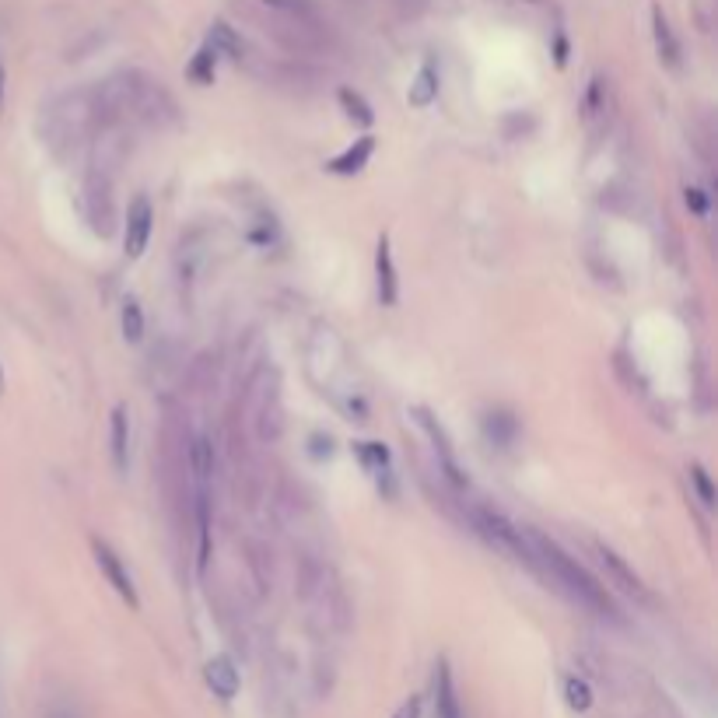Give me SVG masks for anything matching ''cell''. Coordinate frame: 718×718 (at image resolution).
<instances>
[{
    "label": "cell",
    "mask_w": 718,
    "mask_h": 718,
    "mask_svg": "<svg viewBox=\"0 0 718 718\" xmlns=\"http://www.w3.org/2000/svg\"><path fill=\"white\" fill-rule=\"evenodd\" d=\"M375 291H379V302L386 305V309H393V305L400 302V277H396L389 235H382L379 246H375Z\"/></svg>",
    "instance_id": "5b68a950"
},
{
    "label": "cell",
    "mask_w": 718,
    "mask_h": 718,
    "mask_svg": "<svg viewBox=\"0 0 718 718\" xmlns=\"http://www.w3.org/2000/svg\"><path fill=\"white\" fill-rule=\"evenodd\" d=\"M372 155H375V137L365 134V137H358L344 155L330 158V162H326V172H333V176H358Z\"/></svg>",
    "instance_id": "9c48e42d"
},
{
    "label": "cell",
    "mask_w": 718,
    "mask_h": 718,
    "mask_svg": "<svg viewBox=\"0 0 718 718\" xmlns=\"http://www.w3.org/2000/svg\"><path fill=\"white\" fill-rule=\"evenodd\" d=\"M92 554H95V564L102 568V575H106V582L113 585L116 592H120L123 603H130L137 610V606H141V599H137V585H134V578H130L123 557L116 554V550L109 547L106 540H92Z\"/></svg>",
    "instance_id": "3957f363"
},
{
    "label": "cell",
    "mask_w": 718,
    "mask_h": 718,
    "mask_svg": "<svg viewBox=\"0 0 718 718\" xmlns=\"http://www.w3.org/2000/svg\"><path fill=\"white\" fill-rule=\"evenodd\" d=\"M263 8H270L281 18H295V22H319L316 0H260Z\"/></svg>",
    "instance_id": "4fadbf2b"
},
{
    "label": "cell",
    "mask_w": 718,
    "mask_h": 718,
    "mask_svg": "<svg viewBox=\"0 0 718 718\" xmlns=\"http://www.w3.org/2000/svg\"><path fill=\"white\" fill-rule=\"evenodd\" d=\"M564 701H568L571 711H589L592 708V690L582 676H568L564 680Z\"/></svg>",
    "instance_id": "7402d4cb"
},
{
    "label": "cell",
    "mask_w": 718,
    "mask_h": 718,
    "mask_svg": "<svg viewBox=\"0 0 718 718\" xmlns=\"http://www.w3.org/2000/svg\"><path fill=\"white\" fill-rule=\"evenodd\" d=\"M109 452H113L116 473H127L130 466V417L127 407H116L109 417Z\"/></svg>",
    "instance_id": "30bf717a"
},
{
    "label": "cell",
    "mask_w": 718,
    "mask_h": 718,
    "mask_svg": "<svg viewBox=\"0 0 718 718\" xmlns=\"http://www.w3.org/2000/svg\"><path fill=\"white\" fill-rule=\"evenodd\" d=\"M214 67H218V53L211 50V43H204L197 50V57L190 60L186 74H190V81H197V85H211V81H214Z\"/></svg>",
    "instance_id": "ac0fdd59"
},
{
    "label": "cell",
    "mask_w": 718,
    "mask_h": 718,
    "mask_svg": "<svg viewBox=\"0 0 718 718\" xmlns=\"http://www.w3.org/2000/svg\"><path fill=\"white\" fill-rule=\"evenodd\" d=\"M204 680L221 701H232V697L239 694V669H235V662L228 659V655H214V659L207 662Z\"/></svg>",
    "instance_id": "ba28073f"
},
{
    "label": "cell",
    "mask_w": 718,
    "mask_h": 718,
    "mask_svg": "<svg viewBox=\"0 0 718 718\" xmlns=\"http://www.w3.org/2000/svg\"><path fill=\"white\" fill-rule=\"evenodd\" d=\"M438 715L442 718H463L459 715V701H456V690H452V676L449 666H438Z\"/></svg>",
    "instance_id": "d6986e66"
},
{
    "label": "cell",
    "mask_w": 718,
    "mask_h": 718,
    "mask_svg": "<svg viewBox=\"0 0 718 718\" xmlns=\"http://www.w3.org/2000/svg\"><path fill=\"white\" fill-rule=\"evenodd\" d=\"M515 428H519V424H515V417L512 414H487L484 417V431H487V438H491L494 445H498V449H508V445H512V438H515Z\"/></svg>",
    "instance_id": "9a60e30c"
},
{
    "label": "cell",
    "mask_w": 718,
    "mask_h": 718,
    "mask_svg": "<svg viewBox=\"0 0 718 718\" xmlns=\"http://www.w3.org/2000/svg\"><path fill=\"white\" fill-rule=\"evenodd\" d=\"M207 43H211V50L218 53V57H221V53H225V57H235V60L242 57V43H239V36H235V32L228 29L225 22L214 25V32H211V39H207Z\"/></svg>",
    "instance_id": "44dd1931"
},
{
    "label": "cell",
    "mask_w": 718,
    "mask_h": 718,
    "mask_svg": "<svg viewBox=\"0 0 718 718\" xmlns=\"http://www.w3.org/2000/svg\"><path fill=\"white\" fill-rule=\"evenodd\" d=\"M529 547H533V557H536V568H547V575L554 578L557 585H561L564 592H568L571 599H578L582 606H589V610L603 613V617H613V599L606 596V585H599L596 578L589 575V571L582 568L578 561H571L568 554H564L561 547H557L554 540H547V536L533 533L529 529Z\"/></svg>",
    "instance_id": "6da1fadb"
},
{
    "label": "cell",
    "mask_w": 718,
    "mask_h": 718,
    "mask_svg": "<svg viewBox=\"0 0 718 718\" xmlns=\"http://www.w3.org/2000/svg\"><path fill=\"white\" fill-rule=\"evenodd\" d=\"M340 106H344V113H347V120L351 123H358V127H372L375 123V109L365 102V95H358L354 88H340Z\"/></svg>",
    "instance_id": "5bb4252c"
},
{
    "label": "cell",
    "mask_w": 718,
    "mask_h": 718,
    "mask_svg": "<svg viewBox=\"0 0 718 718\" xmlns=\"http://www.w3.org/2000/svg\"><path fill=\"white\" fill-rule=\"evenodd\" d=\"M414 414H417V421H421V428L428 431V438H431V442H435V452H438V459H442L445 477H449L456 487H463V484H466V480H463V470H459L456 456H452V445H449V435H445V428L435 421V417L428 414V410H414Z\"/></svg>",
    "instance_id": "8992f818"
},
{
    "label": "cell",
    "mask_w": 718,
    "mask_h": 718,
    "mask_svg": "<svg viewBox=\"0 0 718 718\" xmlns=\"http://www.w3.org/2000/svg\"><path fill=\"white\" fill-rule=\"evenodd\" d=\"M190 470H193V477H197L200 484H204V480L214 473V445H211V438L200 435L197 442L190 445Z\"/></svg>",
    "instance_id": "e0dca14e"
},
{
    "label": "cell",
    "mask_w": 718,
    "mask_h": 718,
    "mask_svg": "<svg viewBox=\"0 0 718 718\" xmlns=\"http://www.w3.org/2000/svg\"><path fill=\"white\" fill-rule=\"evenodd\" d=\"M473 526H477V533L484 536L491 547L505 550V554H512L515 561L529 564V568H536V557H533V547H529V536L526 529L512 526V522L505 519V515L498 512H487V508H477L473 512Z\"/></svg>",
    "instance_id": "7a4b0ae2"
},
{
    "label": "cell",
    "mask_w": 718,
    "mask_h": 718,
    "mask_svg": "<svg viewBox=\"0 0 718 718\" xmlns=\"http://www.w3.org/2000/svg\"><path fill=\"white\" fill-rule=\"evenodd\" d=\"M354 452H358V459L365 463V470L372 473L389 470V449L382 442H354Z\"/></svg>",
    "instance_id": "ffe728a7"
},
{
    "label": "cell",
    "mask_w": 718,
    "mask_h": 718,
    "mask_svg": "<svg viewBox=\"0 0 718 718\" xmlns=\"http://www.w3.org/2000/svg\"><path fill=\"white\" fill-rule=\"evenodd\" d=\"M53 718H71V715H53Z\"/></svg>",
    "instance_id": "f1b7e54d"
},
{
    "label": "cell",
    "mask_w": 718,
    "mask_h": 718,
    "mask_svg": "<svg viewBox=\"0 0 718 718\" xmlns=\"http://www.w3.org/2000/svg\"><path fill=\"white\" fill-rule=\"evenodd\" d=\"M0 106H4V67H0Z\"/></svg>",
    "instance_id": "4316f807"
},
{
    "label": "cell",
    "mask_w": 718,
    "mask_h": 718,
    "mask_svg": "<svg viewBox=\"0 0 718 718\" xmlns=\"http://www.w3.org/2000/svg\"><path fill=\"white\" fill-rule=\"evenodd\" d=\"M393 718H421V697H410V701H403L400 711H396Z\"/></svg>",
    "instance_id": "484cf974"
},
{
    "label": "cell",
    "mask_w": 718,
    "mask_h": 718,
    "mask_svg": "<svg viewBox=\"0 0 718 718\" xmlns=\"http://www.w3.org/2000/svg\"><path fill=\"white\" fill-rule=\"evenodd\" d=\"M197 526H200V568H207V561H211V508H207V494H200L197 501Z\"/></svg>",
    "instance_id": "603a6c76"
},
{
    "label": "cell",
    "mask_w": 718,
    "mask_h": 718,
    "mask_svg": "<svg viewBox=\"0 0 718 718\" xmlns=\"http://www.w3.org/2000/svg\"><path fill=\"white\" fill-rule=\"evenodd\" d=\"M596 557H599V564H603L606 571H610V578L620 585L624 592H631V596H638V599H648V589L641 585V578L631 571V564L624 561V557L617 554L613 547H606V543H596Z\"/></svg>",
    "instance_id": "52a82bcc"
},
{
    "label": "cell",
    "mask_w": 718,
    "mask_h": 718,
    "mask_svg": "<svg viewBox=\"0 0 718 718\" xmlns=\"http://www.w3.org/2000/svg\"><path fill=\"white\" fill-rule=\"evenodd\" d=\"M120 323H123V340H127V344H141L144 340V309L137 298H127V302H123Z\"/></svg>",
    "instance_id": "2e32d148"
},
{
    "label": "cell",
    "mask_w": 718,
    "mask_h": 718,
    "mask_svg": "<svg viewBox=\"0 0 718 718\" xmlns=\"http://www.w3.org/2000/svg\"><path fill=\"white\" fill-rule=\"evenodd\" d=\"M652 36H655L659 60L669 67V71H676V67H680V43H676L673 25H669V18L662 15V8H652Z\"/></svg>",
    "instance_id": "8fae6325"
},
{
    "label": "cell",
    "mask_w": 718,
    "mask_h": 718,
    "mask_svg": "<svg viewBox=\"0 0 718 718\" xmlns=\"http://www.w3.org/2000/svg\"><path fill=\"white\" fill-rule=\"evenodd\" d=\"M687 207H690V211H694V214H701V218H704V214H708V197H704V190L690 186V190H687Z\"/></svg>",
    "instance_id": "d4e9b609"
},
{
    "label": "cell",
    "mask_w": 718,
    "mask_h": 718,
    "mask_svg": "<svg viewBox=\"0 0 718 718\" xmlns=\"http://www.w3.org/2000/svg\"><path fill=\"white\" fill-rule=\"evenodd\" d=\"M690 484L697 487V498H701L704 508H715V484H711L704 466H690Z\"/></svg>",
    "instance_id": "cb8c5ba5"
},
{
    "label": "cell",
    "mask_w": 718,
    "mask_h": 718,
    "mask_svg": "<svg viewBox=\"0 0 718 718\" xmlns=\"http://www.w3.org/2000/svg\"><path fill=\"white\" fill-rule=\"evenodd\" d=\"M151 228H155V211H151L148 197H137L127 211V225H123V253L130 260H141L144 249L151 242Z\"/></svg>",
    "instance_id": "277c9868"
},
{
    "label": "cell",
    "mask_w": 718,
    "mask_h": 718,
    "mask_svg": "<svg viewBox=\"0 0 718 718\" xmlns=\"http://www.w3.org/2000/svg\"><path fill=\"white\" fill-rule=\"evenodd\" d=\"M4 386H8V379H4V365H0V393H4Z\"/></svg>",
    "instance_id": "83f0119b"
},
{
    "label": "cell",
    "mask_w": 718,
    "mask_h": 718,
    "mask_svg": "<svg viewBox=\"0 0 718 718\" xmlns=\"http://www.w3.org/2000/svg\"><path fill=\"white\" fill-rule=\"evenodd\" d=\"M438 88H442V81H438L435 64H424L421 71H417V78L410 81L407 102H410V106H414V109H428L431 102L438 99Z\"/></svg>",
    "instance_id": "7c38bea8"
}]
</instances>
